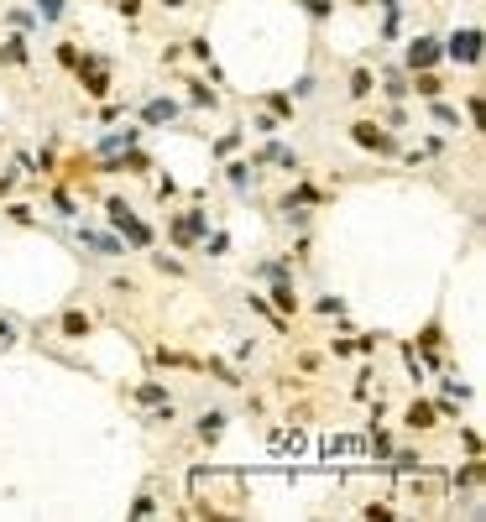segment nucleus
Listing matches in <instances>:
<instances>
[{
  "label": "nucleus",
  "mask_w": 486,
  "mask_h": 522,
  "mask_svg": "<svg viewBox=\"0 0 486 522\" xmlns=\"http://www.w3.org/2000/svg\"><path fill=\"white\" fill-rule=\"evenodd\" d=\"M110 220H115V225H120V230H126L131 240H137V246H146V240H152V235H146V230H141L137 220H131V209H120V204H110Z\"/></svg>",
  "instance_id": "obj_1"
},
{
  "label": "nucleus",
  "mask_w": 486,
  "mask_h": 522,
  "mask_svg": "<svg viewBox=\"0 0 486 522\" xmlns=\"http://www.w3.org/2000/svg\"><path fill=\"white\" fill-rule=\"evenodd\" d=\"M476 42H481V37H476V32H465V37H455V42H450V52H455L461 63H476Z\"/></svg>",
  "instance_id": "obj_2"
},
{
  "label": "nucleus",
  "mask_w": 486,
  "mask_h": 522,
  "mask_svg": "<svg viewBox=\"0 0 486 522\" xmlns=\"http://www.w3.org/2000/svg\"><path fill=\"white\" fill-rule=\"evenodd\" d=\"M434 58H439V47H434V42H413V52H408L413 69H424V63H434Z\"/></svg>",
  "instance_id": "obj_3"
},
{
  "label": "nucleus",
  "mask_w": 486,
  "mask_h": 522,
  "mask_svg": "<svg viewBox=\"0 0 486 522\" xmlns=\"http://www.w3.org/2000/svg\"><path fill=\"white\" fill-rule=\"evenodd\" d=\"M356 141H361V146H387V136H382L376 126H361V131H356Z\"/></svg>",
  "instance_id": "obj_4"
},
{
  "label": "nucleus",
  "mask_w": 486,
  "mask_h": 522,
  "mask_svg": "<svg viewBox=\"0 0 486 522\" xmlns=\"http://www.w3.org/2000/svg\"><path fill=\"white\" fill-rule=\"evenodd\" d=\"M220 423H225L220 413H209V418H199V434H204V439H214V434H220Z\"/></svg>",
  "instance_id": "obj_5"
},
{
  "label": "nucleus",
  "mask_w": 486,
  "mask_h": 522,
  "mask_svg": "<svg viewBox=\"0 0 486 522\" xmlns=\"http://www.w3.org/2000/svg\"><path fill=\"white\" fill-rule=\"evenodd\" d=\"M63 16V0H42V21H58Z\"/></svg>",
  "instance_id": "obj_6"
}]
</instances>
